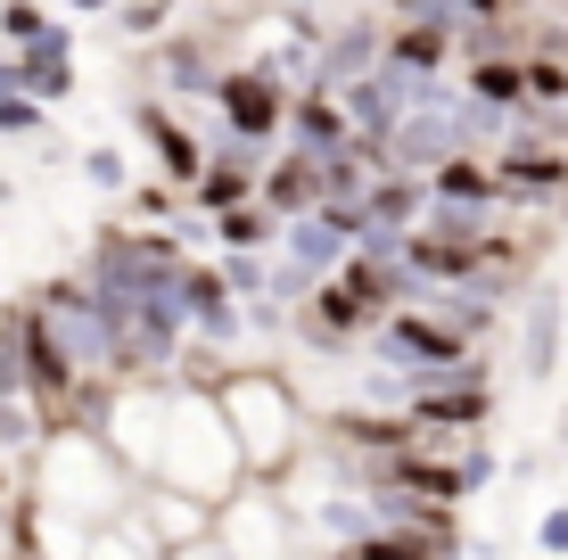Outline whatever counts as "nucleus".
<instances>
[{
    "mask_svg": "<svg viewBox=\"0 0 568 560\" xmlns=\"http://www.w3.org/2000/svg\"><path fill=\"white\" fill-rule=\"evenodd\" d=\"M42 33H50V17L33 9V0H9V9H0V42H9V50H33Z\"/></svg>",
    "mask_w": 568,
    "mask_h": 560,
    "instance_id": "25",
    "label": "nucleus"
},
{
    "mask_svg": "<svg viewBox=\"0 0 568 560\" xmlns=\"http://www.w3.org/2000/svg\"><path fill=\"white\" fill-rule=\"evenodd\" d=\"M420 215H428V182H420V173H379V182L363 190V240H371V231L413 240Z\"/></svg>",
    "mask_w": 568,
    "mask_h": 560,
    "instance_id": "13",
    "label": "nucleus"
},
{
    "mask_svg": "<svg viewBox=\"0 0 568 560\" xmlns=\"http://www.w3.org/2000/svg\"><path fill=\"white\" fill-rule=\"evenodd\" d=\"M214 247H223V256H272V247H281V215H272L264 198L223 206V215H214Z\"/></svg>",
    "mask_w": 568,
    "mask_h": 560,
    "instance_id": "20",
    "label": "nucleus"
},
{
    "mask_svg": "<svg viewBox=\"0 0 568 560\" xmlns=\"http://www.w3.org/2000/svg\"><path fill=\"white\" fill-rule=\"evenodd\" d=\"M165 83H182V91H214V58L199 42H165Z\"/></svg>",
    "mask_w": 568,
    "mask_h": 560,
    "instance_id": "24",
    "label": "nucleus"
},
{
    "mask_svg": "<svg viewBox=\"0 0 568 560\" xmlns=\"http://www.w3.org/2000/svg\"><path fill=\"white\" fill-rule=\"evenodd\" d=\"M355 240H363V206H313V215L281 223V247H272V256H281L297 281L322 288L346 256H355Z\"/></svg>",
    "mask_w": 568,
    "mask_h": 560,
    "instance_id": "5",
    "label": "nucleus"
},
{
    "mask_svg": "<svg viewBox=\"0 0 568 560\" xmlns=\"http://www.w3.org/2000/svg\"><path fill=\"white\" fill-rule=\"evenodd\" d=\"M83 182H91V190H124V182H132L124 149H91V157H83Z\"/></svg>",
    "mask_w": 568,
    "mask_h": 560,
    "instance_id": "27",
    "label": "nucleus"
},
{
    "mask_svg": "<svg viewBox=\"0 0 568 560\" xmlns=\"http://www.w3.org/2000/svg\"><path fill=\"white\" fill-rule=\"evenodd\" d=\"M26 495L91 536V528H108V519L132 511V470L91 429H58V437H42V454H33V487Z\"/></svg>",
    "mask_w": 568,
    "mask_h": 560,
    "instance_id": "3",
    "label": "nucleus"
},
{
    "mask_svg": "<svg viewBox=\"0 0 568 560\" xmlns=\"http://www.w3.org/2000/svg\"><path fill=\"white\" fill-rule=\"evenodd\" d=\"M74 9H115V0H74Z\"/></svg>",
    "mask_w": 568,
    "mask_h": 560,
    "instance_id": "35",
    "label": "nucleus"
},
{
    "mask_svg": "<svg viewBox=\"0 0 568 560\" xmlns=\"http://www.w3.org/2000/svg\"><path fill=\"white\" fill-rule=\"evenodd\" d=\"M413 420L428 429V446H454V437H478L495 420V379H445V388L413 396Z\"/></svg>",
    "mask_w": 568,
    "mask_h": 560,
    "instance_id": "9",
    "label": "nucleus"
},
{
    "mask_svg": "<svg viewBox=\"0 0 568 560\" xmlns=\"http://www.w3.org/2000/svg\"><path fill=\"white\" fill-rule=\"evenodd\" d=\"M469 100L495 108V115H519L527 108V67L519 58H478V67H469Z\"/></svg>",
    "mask_w": 568,
    "mask_h": 560,
    "instance_id": "21",
    "label": "nucleus"
},
{
    "mask_svg": "<svg viewBox=\"0 0 568 560\" xmlns=\"http://www.w3.org/2000/svg\"><path fill=\"white\" fill-rule=\"evenodd\" d=\"M536 552H544V560H568V503H544V519H536Z\"/></svg>",
    "mask_w": 568,
    "mask_h": 560,
    "instance_id": "29",
    "label": "nucleus"
},
{
    "mask_svg": "<svg viewBox=\"0 0 568 560\" xmlns=\"http://www.w3.org/2000/svg\"><path fill=\"white\" fill-rule=\"evenodd\" d=\"M256 173H264V149L223 141V149L206 157V173L190 182V198H199L206 215H223V206H247V198H256Z\"/></svg>",
    "mask_w": 568,
    "mask_h": 560,
    "instance_id": "12",
    "label": "nucleus"
},
{
    "mask_svg": "<svg viewBox=\"0 0 568 560\" xmlns=\"http://www.w3.org/2000/svg\"><path fill=\"white\" fill-rule=\"evenodd\" d=\"M206 396H214L231 446H240V470L256 478V487H281V478L305 461V429L313 420H305L297 388H288V371H272V363H231Z\"/></svg>",
    "mask_w": 568,
    "mask_h": 560,
    "instance_id": "1",
    "label": "nucleus"
},
{
    "mask_svg": "<svg viewBox=\"0 0 568 560\" xmlns=\"http://www.w3.org/2000/svg\"><path fill=\"white\" fill-rule=\"evenodd\" d=\"M214 544H223V560H297V511L281 487L247 478L240 495L214 503Z\"/></svg>",
    "mask_w": 568,
    "mask_h": 560,
    "instance_id": "4",
    "label": "nucleus"
},
{
    "mask_svg": "<svg viewBox=\"0 0 568 560\" xmlns=\"http://www.w3.org/2000/svg\"><path fill=\"white\" fill-rule=\"evenodd\" d=\"M420 74H404V67H387V50H379V67H371V74H355V83H338V91H329V100H338L346 108V124H355L363 132V141H396V124H404V115H413L420 108Z\"/></svg>",
    "mask_w": 568,
    "mask_h": 560,
    "instance_id": "6",
    "label": "nucleus"
},
{
    "mask_svg": "<svg viewBox=\"0 0 568 560\" xmlns=\"http://www.w3.org/2000/svg\"><path fill=\"white\" fill-rule=\"evenodd\" d=\"M141 487H173V495H190V503H206V511L247 487L240 446H231V429H223V413H214L206 388L165 379V429H156V461H149Z\"/></svg>",
    "mask_w": 568,
    "mask_h": 560,
    "instance_id": "2",
    "label": "nucleus"
},
{
    "mask_svg": "<svg viewBox=\"0 0 568 560\" xmlns=\"http://www.w3.org/2000/svg\"><path fill=\"white\" fill-rule=\"evenodd\" d=\"M379 50H387V33H379V26H338V33H322V58H313V83H305V91H338V83H355V74L379 67Z\"/></svg>",
    "mask_w": 568,
    "mask_h": 560,
    "instance_id": "15",
    "label": "nucleus"
},
{
    "mask_svg": "<svg viewBox=\"0 0 568 560\" xmlns=\"http://www.w3.org/2000/svg\"><path fill=\"white\" fill-rule=\"evenodd\" d=\"M387 9H396V17H437L445 0H387Z\"/></svg>",
    "mask_w": 568,
    "mask_h": 560,
    "instance_id": "34",
    "label": "nucleus"
},
{
    "mask_svg": "<svg viewBox=\"0 0 568 560\" xmlns=\"http://www.w3.org/2000/svg\"><path fill=\"white\" fill-rule=\"evenodd\" d=\"M26 544H17V495H0V560H17Z\"/></svg>",
    "mask_w": 568,
    "mask_h": 560,
    "instance_id": "31",
    "label": "nucleus"
},
{
    "mask_svg": "<svg viewBox=\"0 0 568 560\" xmlns=\"http://www.w3.org/2000/svg\"><path fill=\"white\" fill-rule=\"evenodd\" d=\"M527 379H552V363H560V338H568V297L560 288H536L527 297Z\"/></svg>",
    "mask_w": 568,
    "mask_h": 560,
    "instance_id": "19",
    "label": "nucleus"
},
{
    "mask_svg": "<svg viewBox=\"0 0 568 560\" xmlns=\"http://www.w3.org/2000/svg\"><path fill=\"white\" fill-rule=\"evenodd\" d=\"M42 124H50L42 100H26V91H17V100H0V132H42Z\"/></svg>",
    "mask_w": 568,
    "mask_h": 560,
    "instance_id": "30",
    "label": "nucleus"
},
{
    "mask_svg": "<svg viewBox=\"0 0 568 560\" xmlns=\"http://www.w3.org/2000/svg\"><path fill=\"white\" fill-rule=\"evenodd\" d=\"M83 560H165V552H156L149 544V536H141V519H108V528H91V544H83Z\"/></svg>",
    "mask_w": 568,
    "mask_h": 560,
    "instance_id": "23",
    "label": "nucleus"
},
{
    "mask_svg": "<svg viewBox=\"0 0 568 560\" xmlns=\"http://www.w3.org/2000/svg\"><path fill=\"white\" fill-rule=\"evenodd\" d=\"M420 182H428V206H469V215H495L503 206V182H495L486 157H445V165H428Z\"/></svg>",
    "mask_w": 568,
    "mask_h": 560,
    "instance_id": "14",
    "label": "nucleus"
},
{
    "mask_svg": "<svg viewBox=\"0 0 568 560\" xmlns=\"http://www.w3.org/2000/svg\"><path fill=\"white\" fill-rule=\"evenodd\" d=\"M26 91V74H17V50H0V100H17Z\"/></svg>",
    "mask_w": 568,
    "mask_h": 560,
    "instance_id": "32",
    "label": "nucleus"
},
{
    "mask_svg": "<svg viewBox=\"0 0 568 560\" xmlns=\"http://www.w3.org/2000/svg\"><path fill=\"white\" fill-rule=\"evenodd\" d=\"M182 314H190V346H214V355H231V346L247 338V305L223 288V273L214 264L190 256V273H182Z\"/></svg>",
    "mask_w": 568,
    "mask_h": 560,
    "instance_id": "8",
    "label": "nucleus"
},
{
    "mask_svg": "<svg viewBox=\"0 0 568 560\" xmlns=\"http://www.w3.org/2000/svg\"><path fill=\"white\" fill-rule=\"evenodd\" d=\"M132 124H141L149 141H156V157H165V182H173V190H190V182H199V173H206V149L190 141V132L173 124V115L156 108V100H141V108H132Z\"/></svg>",
    "mask_w": 568,
    "mask_h": 560,
    "instance_id": "18",
    "label": "nucleus"
},
{
    "mask_svg": "<svg viewBox=\"0 0 568 560\" xmlns=\"http://www.w3.org/2000/svg\"><path fill=\"white\" fill-rule=\"evenodd\" d=\"M256 198H264L281 223L313 215V206H322V165H313L305 149H297V157H264V173H256Z\"/></svg>",
    "mask_w": 568,
    "mask_h": 560,
    "instance_id": "16",
    "label": "nucleus"
},
{
    "mask_svg": "<svg viewBox=\"0 0 568 560\" xmlns=\"http://www.w3.org/2000/svg\"><path fill=\"white\" fill-rule=\"evenodd\" d=\"M165 560H223V544L206 536V544H182V552H165Z\"/></svg>",
    "mask_w": 568,
    "mask_h": 560,
    "instance_id": "33",
    "label": "nucleus"
},
{
    "mask_svg": "<svg viewBox=\"0 0 568 560\" xmlns=\"http://www.w3.org/2000/svg\"><path fill=\"white\" fill-rule=\"evenodd\" d=\"M214 108H223V124H231V141H247V149H264L272 132L288 124V83L272 67H247V74H214V91H206Z\"/></svg>",
    "mask_w": 568,
    "mask_h": 560,
    "instance_id": "7",
    "label": "nucleus"
},
{
    "mask_svg": "<svg viewBox=\"0 0 568 560\" xmlns=\"http://www.w3.org/2000/svg\"><path fill=\"white\" fill-rule=\"evenodd\" d=\"M454 470H462V495H478V487H495L503 461H495V446H486V437H469V446L454 454Z\"/></svg>",
    "mask_w": 568,
    "mask_h": 560,
    "instance_id": "26",
    "label": "nucleus"
},
{
    "mask_svg": "<svg viewBox=\"0 0 568 560\" xmlns=\"http://www.w3.org/2000/svg\"><path fill=\"white\" fill-rule=\"evenodd\" d=\"M338 560H462V552H445V544H428V536H404V528H371L355 536V544H329Z\"/></svg>",
    "mask_w": 568,
    "mask_h": 560,
    "instance_id": "22",
    "label": "nucleus"
},
{
    "mask_svg": "<svg viewBox=\"0 0 568 560\" xmlns=\"http://www.w3.org/2000/svg\"><path fill=\"white\" fill-rule=\"evenodd\" d=\"M281 9H313V0H281Z\"/></svg>",
    "mask_w": 568,
    "mask_h": 560,
    "instance_id": "36",
    "label": "nucleus"
},
{
    "mask_svg": "<svg viewBox=\"0 0 568 560\" xmlns=\"http://www.w3.org/2000/svg\"><path fill=\"white\" fill-rule=\"evenodd\" d=\"M454 42H462V26L454 17H404L396 33H387V67H404V74H420V83H437L445 74V58H454Z\"/></svg>",
    "mask_w": 568,
    "mask_h": 560,
    "instance_id": "11",
    "label": "nucleus"
},
{
    "mask_svg": "<svg viewBox=\"0 0 568 560\" xmlns=\"http://www.w3.org/2000/svg\"><path fill=\"white\" fill-rule=\"evenodd\" d=\"M288 132H297L305 157H338V149L355 141V124H346V108L329 100V91H288Z\"/></svg>",
    "mask_w": 568,
    "mask_h": 560,
    "instance_id": "17",
    "label": "nucleus"
},
{
    "mask_svg": "<svg viewBox=\"0 0 568 560\" xmlns=\"http://www.w3.org/2000/svg\"><path fill=\"white\" fill-rule=\"evenodd\" d=\"M173 17V0H124V9H115V33H156Z\"/></svg>",
    "mask_w": 568,
    "mask_h": 560,
    "instance_id": "28",
    "label": "nucleus"
},
{
    "mask_svg": "<svg viewBox=\"0 0 568 560\" xmlns=\"http://www.w3.org/2000/svg\"><path fill=\"white\" fill-rule=\"evenodd\" d=\"M17 560H26V552H17Z\"/></svg>",
    "mask_w": 568,
    "mask_h": 560,
    "instance_id": "37",
    "label": "nucleus"
},
{
    "mask_svg": "<svg viewBox=\"0 0 568 560\" xmlns=\"http://www.w3.org/2000/svg\"><path fill=\"white\" fill-rule=\"evenodd\" d=\"M420 305L445 322V330H462L469 346H486V330L503 322V281H495V273H469V281H454V288H428Z\"/></svg>",
    "mask_w": 568,
    "mask_h": 560,
    "instance_id": "10",
    "label": "nucleus"
}]
</instances>
